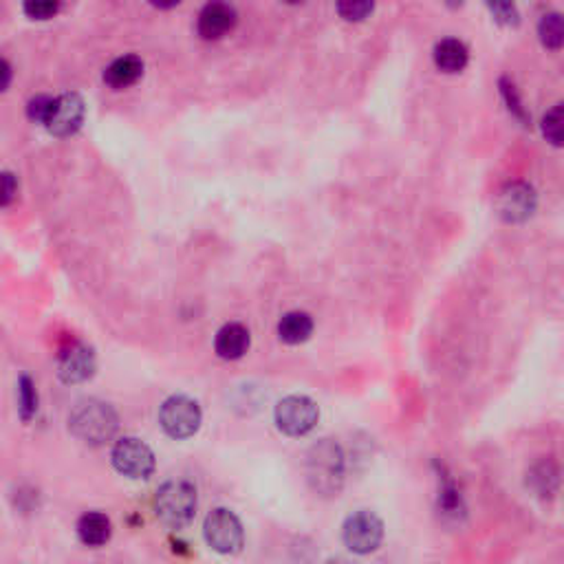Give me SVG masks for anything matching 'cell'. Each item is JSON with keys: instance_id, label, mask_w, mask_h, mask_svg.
Segmentation results:
<instances>
[{"instance_id": "obj_19", "label": "cell", "mask_w": 564, "mask_h": 564, "mask_svg": "<svg viewBox=\"0 0 564 564\" xmlns=\"http://www.w3.org/2000/svg\"><path fill=\"white\" fill-rule=\"evenodd\" d=\"M538 36H541L544 47L560 49L564 42V24L560 14L558 12L544 14L541 23H538Z\"/></svg>"}, {"instance_id": "obj_7", "label": "cell", "mask_w": 564, "mask_h": 564, "mask_svg": "<svg viewBox=\"0 0 564 564\" xmlns=\"http://www.w3.org/2000/svg\"><path fill=\"white\" fill-rule=\"evenodd\" d=\"M344 544L353 553L366 556V553H373L384 541V523L378 514L362 509V512H355L353 516L346 518L344 529H342Z\"/></svg>"}, {"instance_id": "obj_28", "label": "cell", "mask_w": 564, "mask_h": 564, "mask_svg": "<svg viewBox=\"0 0 564 564\" xmlns=\"http://www.w3.org/2000/svg\"><path fill=\"white\" fill-rule=\"evenodd\" d=\"M9 84H12V67H9L7 60L0 58V93L7 91Z\"/></svg>"}, {"instance_id": "obj_20", "label": "cell", "mask_w": 564, "mask_h": 564, "mask_svg": "<svg viewBox=\"0 0 564 564\" xmlns=\"http://www.w3.org/2000/svg\"><path fill=\"white\" fill-rule=\"evenodd\" d=\"M18 410H21V417L24 422H29L38 410L36 384H33L32 378H27V375H23L21 382H18Z\"/></svg>"}, {"instance_id": "obj_13", "label": "cell", "mask_w": 564, "mask_h": 564, "mask_svg": "<svg viewBox=\"0 0 564 564\" xmlns=\"http://www.w3.org/2000/svg\"><path fill=\"white\" fill-rule=\"evenodd\" d=\"M250 331L239 323H230L216 333L214 350L221 359H241L250 349Z\"/></svg>"}, {"instance_id": "obj_26", "label": "cell", "mask_w": 564, "mask_h": 564, "mask_svg": "<svg viewBox=\"0 0 564 564\" xmlns=\"http://www.w3.org/2000/svg\"><path fill=\"white\" fill-rule=\"evenodd\" d=\"M18 195V179L14 172H0V210L12 205Z\"/></svg>"}, {"instance_id": "obj_29", "label": "cell", "mask_w": 564, "mask_h": 564, "mask_svg": "<svg viewBox=\"0 0 564 564\" xmlns=\"http://www.w3.org/2000/svg\"><path fill=\"white\" fill-rule=\"evenodd\" d=\"M326 564H355V562L349 560V558L335 556V558H331V560H326Z\"/></svg>"}, {"instance_id": "obj_1", "label": "cell", "mask_w": 564, "mask_h": 564, "mask_svg": "<svg viewBox=\"0 0 564 564\" xmlns=\"http://www.w3.org/2000/svg\"><path fill=\"white\" fill-rule=\"evenodd\" d=\"M117 413L100 399H84L77 402L68 414V428L84 443L102 445L111 441L117 432Z\"/></svg>"}, {"instance_id": "obj_14", "label": "cell", "mask_w": 564, "mask_h": 564, "mask_svg": "<svg viewBox=\"0 0 564 564\" xmlns=\"http://www.w3.org/2000/svg\"><path fill=\"white\" fill-rule=\"evenodd\" d=\"M143 76V62L137 56H122L104 71V82L111 88H128Z\"/></svg>"}, {"instance_id": "obj_10", "label": "cell", "mask_w": 564, "mask_h": 564, "mask_svg": "<svg viewBox=\"0 0 564 564\" xmlns=\"http://www.w3.org/2000/svg\"><path fill=\"white\" fill-rule=\"evenodd\" d=\"M536 205V190L524 181L507 183L496 196V212L505 223H524L532 219Z\"/></svg>"}, {"instance_id": "obj_21", "label": "cell", "mask_w": 564, "mask_h": 564, "mask_svg": "<svg viewBox=\"0 0 564 564\" xmlns=\"http://www.w3.org/2000/svg\"><path fill=\"white\" fill-rule=\"evenodd\" d=\"M562 122H564L562 104H556V106L542 117V132L553 146H562Z\"/></svg>"}, {"instance_id": "obj_6", "label": "cell", "mask_w": 564, "mask_h": 564, "mask_svg": "<svg viewBox=\"0 0 564 564\" xmlns=\"http://www.w3.org/2000/svg\"><path fill=\"white\" fill-rule=\"evenodd\" d=\"M203 533H205L207 544L214 551L223 553V556L239 553L242 549V542H245V532H242L239 516L223 507L207 514L205 524H203Z\"/></svg>"}, {"instance_id": "obj_15", "label": "cell", "mask_w": 564, "mask_h": 564, "mask_svg": "<svg viewBox=\"0 0 564 564\" xmlns=\"http://www.w3.org/2000/svg\"><path fill=\"white\" fill-rule=\"evenodd\" d=\"M111 518L102 512H86L77 521V536L86 547H102V544L111 541Z\"/></svg>"}, {"instance_id": "obj_22", "label": "cell", "mask_w": 564, "mask_h": 564, "mask_svg": "<svg viewBox=\"0 0 564 564\" xmlns=\"http://www.w3.org/2000/svg\"><path fill=\"white\" fill-rule=\"evenodd\" d=\"M501 93H503L505 102H507L509 113H512L514 117H518V120H521L524 126H529V122H532V120H529L527 111H524V106H523V102H521V96H518V91H516V86H514V82L507 80V77H501Z\"/></svg>"}, {"instance_id": "obj_24", "label": "cell", "mask_w": 564, "mask_h": 564, "mask_svg": "<svg viewBox=\"0 0 564 564\" xmlns=\"http://www.w3.org/2000/svg\"><path fill=\"white\" fill-rule=\"evenodd\" d=\"M24 14L33 21H49V18L56 16L60 12V3H51V0H32V3H24Z\"/></svg>"}, {"instance_id": "obj_27", "label": "cell", "mask_w": 564, "mask_h": 564, "mask_svg": "<svg viewBox=\"0 0 564 564\" xmlns=\"http://www.w3.org/2000/svg\"><path fill=\"white\" fill-rule=\"evenodd\" d=\"M51 102H53V97H49V96H38V97H33V100L29 102V106H27L29 120L38 122V123L47 122L49 111H51Z\"/></svg>"}, {"instance_id": "obj_17", "label": "cell", "mask_w": 564, "mask_h": 564, "mask_svg": "<svg viewBox=\"0 0 564 564\" xmlns=\"http://www.w3.org/2000/svg\"><path fill=\"white\" fill-rule=\"evenodd\" d=\"M314 333V320L305 311H289L280 318L278 335L285 344H303Z\"/></svg>"}, {"instance_id": "obj_9", "label": "cell", "mask_w": 564, "mask_h": 564, "mask_svg": "<svg viewBox=\"0 0 564 564\" xmlns=\"http://www.w3.org/2000/svg\"><path fill=\"white\" fill-rule=\"evenodd\" d=\"M84 117H86V104L77 93H62L53 97L51 111H49L47 131L56 137H71L82 128Z\"/></svg>"}, {"instance_id": "obj_8", "label": "cell", "mask_w": 564, "mask_h": 564, "mask_svg": "<svg viewBox=\"0 0 564 564\" xmlns=\"http://www.w3.org/2000/svg\"><path fill=\"white\" fill-rule=\"evenodd\" d=\"M113 465L128 478H148L155 472V452L141 439L123 437L111 452Z\"/></svg>"}, {"instance_id": "obj_23", "label": "cell", "mask_w": 564, "mask_h": 564, "mask_svg": "<svg viewBox=\"0 0 564 564\" xmlns=\"http://www.w3.org/2000/svg\"><path fill=\"white\" fill-rule=\"evenodd\" d=\"M338 14L349 23H359L364 21L368 14H373L375 5L373 3H362V0H346V3H338Z\"/></svg>"}, {"instance_id": "obj_5", "label": "cell", "mask_w": 564, "mask_h": 564, "mask_svg": "<svg viewBox=\"0 0 564 564\" xmlns=\"http://www.w3.org/2000/svg\"><path fill=\"white\" fill-rule=\"evenodd\" d=\"M201 419L199 404L186 395H175V397L166 399L159 410L163 432L172 439H190L201 428Z\"/></svg>"}, {"instance_id": "obj_12", "label": "cell", "mask_w": 564, "mask_h": 564, "mask_svg": "<svg viewBox=\"0 0 564 564\" xmlns=\"http://www.w3.org/2000/svg\"><path fill=\"white\" fill-rule=\"evenodd\" d=\"M239 23V14L227 3H207L196 18V32L203 41H221Z\"/></svg>"}, {"instance_id": "obj_11", "label": "cell", "mask_w": 564, "mask_h": 564, "mask_svg": "<svg viewBox=\"0 0 564 564\" xmlns=\"http://www.w3.org/2000/svg\"><path fill=\"white\" fill-rule=\"evenodd\" d=\"M96 373V353L86 344L71 342L58 358V375L64 384H80Z\"/></svg>"}, {"instance_id": "obj_16", "label": "cell", "mask_w": 564, "mask_h": 564, "mask_svg": "<svg viewBox=\"0 0 564 564\" xmlns=\"http://www.w3.org/2000/svg\"><path fill=\"white\" fill-rule=\"evenodd\" d=\"M432 58L443 73H459L468 67L469 51L457 38H445V41L434 44Z\"/></svg>"}, {"instance_id": "obj_18", "label": "cell", "mask_w": 564, "mask_h": 564, "mask_svg": "<svg viewBox=\"0 0 564 564\" xmlns=\"http://www.w3.org/2000/svg\"><path fill=\"white\" fill-rule=\"evenodd\" d=\"M527 485L538 496H551L558 489V468L551 461H541L527 472Z\"/></svg>"}, {"instance_id": "obj_2", "label": "cell", "mask_w": 564, "mask_h": 564, "mask_svg": "<svg viewBox=\"0 0 564 564\" xmlns=\"http://www.w3.org/2000/svg\"><path fill=\"white\" fill-rule=\"evenodd\" d=\"M306 481L318 494L331 496L338 494L344 481V454L340 445L331 439H323L306 452Z\"/></svg>"}, {"instance_id": "obj_3", "label": "cell", "mask_w": 564, "mask_h": 564, "mask_svg": "<svg viewBox=\"0 0 564 564\" xmlns=\"http://www.w3.org/2000/svg\"><path fill=\"white\" fill-rule=\"evenodd\" d=\"M196 487L190 481H166L155 494V512L163 524L172 529L187 527L196 514Z\"/></svg>"}, {"instance_id": "obj_25", "label": "cell", "mask_w": 564, "mask_h": 564, "mask_svg": "<svg viewBox=\"0 0 564 564\" xmlns=\"http://www.w3.org/2000/svg\"><path fill=\"white\" fill-rule=\"evenodd\" d=\"M489 12H492L494 21L501 23V24H518V21H521V16H518V9L516 5L512 3H489L487 5Z\"/></svg>"}, {"instance_id": "obj_4", "label": "cell", "mask_w": 564, "mask_h": 564, "mask_svg": "<svg viewBox=\"0 0 564 564\" xmlns=\"http://www.w3.org/2000/svg\"><path fill=\"white\" fill-rule=\"evenodd\" d=\"M276 425L287 437H305L318 425L320 410L314 399L305 395H291L276 405Z\"/></svg>"}]
</instances>
